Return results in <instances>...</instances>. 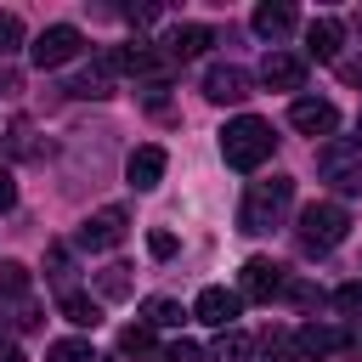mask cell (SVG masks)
<instances>
[{
    "mask_svg": "<svg viewBox=\"0 0 362 362\" xmlns=\"http://www.w3.org/2000/svg\"><path fill=\"white\" fill-rule=\"evenodd\" d=\"M147 255L153 260H170L175 255V232H147Z\"/></svg>",
    "mask_w": 362,
    "mask_h": 362,
    "instance_id": "28",
    "label": "cell"
},
{
    "mask_svg": "<svg viewBox=\"0 0 362 362\" xmlns=\"http://www.w3.org/2000/svg\"><path fill=\"white\" fill-rule=\"evenodd\" d=\"M62 317H68L74 328H96V322H102V305H96L90 294H79V288H68V294H62Z\"/></svg>",
    "mask_w": 362,
    "mask_h": 362,
    "instance_id": "18",
    "label": "cell"
},
{
    "mask_svg": "<svg viewBox=\"0 0 362 362\" xmlns=\"http://www.w3.org/2000/svg\"><path fill=\"white\" fill-rule=\"evenodd\" d=\"M249 23H255V34H260V40H283V34H294V23H300V17H294V6H283V0L272 6V0H266V6H255V17H249Z\"/></svg>",
    "mask_w": 362,
    "mask_h": 362,
    "instance_id": "16",
    "label": "cell"
},
{
    "mask_svg": "<svg viewBox=\"0 0 362 362\" xmlns=\"http://www.w3.org/2000/svg\"><path fill=\"white\" fill-rule=\"evenodd\" d=\"M334 345H339V334H334V328H322V322H305V328H294V334H288V345H283V362H322Z\"/></svg>",
    "mask_w": 362,
    "mask_h": 362,
    "instance_id": "10",
    "label": "cell"
},
{
    "mask_svg": "<svg viewBox=\"0 0 362 362\" xmlns=\"http://www.w3.org/2000/svg\"><path fill=\"white\" fill-rule=\"evenodd\" d=\"M158 362H204V351H198L192 339H175V345H164V351H158Z\"/></svg>",
    "mask_w": 362,
    "mask_h": 362,
    "instance_id": "27",
    "label": "cell"
},
{
    "mask_svg": "<svg viewBox=\"0 0 362 362\" xmlns=\"http://www.w3.org/2000/svg\"><path fill=\"white\" fill-rule=\"evenodd\" d=\"M334 305H339L345 317H362V283H345V288H334Z\"/></svg>",
    "mask_w": 362,
    "mask_h": 362,
    "instance_id": "26",
    "label": "cell"
},
{
    "mask_svg": "<svg viewBox=\"0 0 362 362\" xmlns=\"http://www.w3.org/2000/svg\"><path fill=\"white\" fill-rule=\"evenodd\" d=\"M164 164H170V158H164V147H153V141H147V147H136V153H130L124 175H130V187H136V192H153V187L164 181Z\"/></svg>",
    "mask_w": 362,
    "mask_h": 362,
    "instance_id": "14",
    "label": "cell"
},
{
    "mask_svg": "<svg viewBox=\"0 0 362 362\" xmlns=\"http://www.w3.org/2000/svg\"><path fill=\"white\" fill-rule=\"evenodd\" d=\"M215 45V34L204 28V23H175L170 34H164V57L170 62H192V57H204Z\"/></svg>",
    "mask_w": 362,
    "mask_h": 362,
    "instance_id": "12",
    "label": "cell"
},
{
    "mask_svg": "<svg viewBox=\"0 0 362 362\" xmlns=\"http://www.w3.org/2000/svg\"><path fill=\"white\" fill-rule=\"evenodd\" d=\"M260 85H266V90H300V85H305V57H294V51H266V57H260Z\"/></svg>",
    "mask_w": 362,
    "mask_h": 362,
    "instance_id": "11",
    "label": "cell"
},
{
    "mask_svg": "<svg viewBox=\"0 0 362 362\" xmlns=\"http://www.w3.org/2000/svg\"><path fill=\"white\" fill-rule=\"evenodd\" d=\"M272 124L266 119H255V113H238L226 130H221V158L232 164V170H260L266 158H272Z\"/></svg>",
    "mask_w": 362,
    "mask_h": 362,
    "instance_id": "2",
    "label": "cell"
},
{
    "mask_svg": "<svg viewBox=\"0 0 362 362\" xmlns=\"http://www.w3.org/2000/svg\"><path fill=\"white\" fill-rule=\"evenodd\" d=\"M17 204V175H11V164H0V215Z\"/></svg>",
    "mask_w": 362,
    "mask_h": 362,
    "instance_id": "30",
    "label": "cell"
},
{
    "mask_svg": "<svg viewBox=\"0 0 362 362\" xmlns=\"http://www.w3.org/2000/svg\"><path fill=\"white\" fill-rule=\"evenodd\" d=\"M204 96L209 102H243L249 96V74L238 62H215V68H204Z\"/></svg>",
    "mask_w": 362,
    "mask_h": 362,
    "instance_id": "13",
    "label": "cell"
},
{
    "mask_svg": "<svg viewBox=\"0 0 362 362\" xmlns=\"http://www.w3.org/2000/svg\"><path fill=\"white\" fill-rule=\"evenodd\" d=\"M124 226H130L124 209H96V215L79 221L74 238H79V249H119V243H124Z\"/></svg>",
    "mask_w": 362,
    "mask_h": 362,
    "instance_id": "8",
    "label": "cell"
},
{
    "mask_svg": "<svg viewBox=\"0 0 362 362\" xmlns=\"http://www.w3.org/2000/svg\"><path fill=\"white\" fill-rule=\"evenodd\" d=\"M345 232H351V215H345L339 204H305V209H300V243H305L311 255L339 249Z\"/></svg>",
    "mask_w": 362,
    "mask_h": 362,
    "instance_id": "4",
    "label": "cell"
},
{
    "mask_svg": "<svg viewBox=\"0 0 362 362\" xmlns=\"http://www.w3.org/2000/svg\"><path fill=\"white\" fill-rule=\"evenodd\" d=\"M96 294H102V300H124V294H130V266H107V272H96Z\"/></svg>",
    "mask_w": 362,
    "mask_h": 362,
    "instance_id": "22",
    "label": "cell"
},
{
    "mask_svg": "<svg viewBox=\"0 0 362 362\" xmlns=\"http://www.w3.org/2000/svg\"><path fill=\"white\" fill-rule=\"evenodd\" d=\"M68 96H113V74L96 62V68H85V74H74L68 79Z\"/></svg>",
    "mask_w": 362,
    "mask_h": 362,
    "instance_id": "20",
    "label": "cell"
},
{
    "mask_svg": "<svg viewBox=\"0 0 362 362\" xmlns=\"http://www.w3.org/2000/svg\"><path fill=\"white\" fill-rule=\"evenodd\" d=\"M0 362H28V356H23V351H17L11 339H0Z\"/></svg>",
    "mask_w": 362,
    "mask_h": 362,
    "instance_id": "33",
    "label": "cell"
},
{
    "mask_svg": "<svg viewBox=\"0 0 362 362\" xmlns=\"http://www.w3.org/2000/svg\"><path fill=\"white\" fill-rule=\"evenodd\" d=\"M6 147H11V153H34V130H28V124H11V130H6Z\"/></svg>",
    "mask_w": 362,
    "mask_h": 362,
    "instance_id": "29",
    "label": "cell"
},
{
    "mask_svg": "<svg viewBox=\"0 0 362 362\" xmlns=\"http://www.w3.org/2000/svg\"><path fill=\"white\" fill-rule=\"evenodd\" d=\"M153 351H158V339H153L147 322H130V328L119 334V356H153Z\"/></svg>",
    "mask_w": 362,
    "mask_h": 362,
    "instance_id": "21",
    "label": "cell"
},
{
    "mask_svg": "<svg viewBox=\"0 0 362 362\" xmlns=\"http://www.w3.org/2000/svg\"><path fill=\"white\" fill-rule=\"evenodd\" d=\"M288 204H294V181H288V175L255 181V187L243 192V204H238V232H249V238L272 232V226L283 221V209H288Z\"/></svg>",
    "mask_w": 362,
    "mask_h": 362,
    "instance_id": "1",
    "label": "cell"
},
{
    "mask_svg": "<svg viewBox=\"0 0 362 362\" xmlns=\"http://www.w3.org/2000/svg\"><path fill=\"white\" fill-rule=\"evenodd\" d=\"M209 362H255V334H243V328H221Z\"/></svg>",
    "mask_w": 362,
    "mask_h": 362,
    "instance_id": "17",
    "label": "cell"
},
{
    "mask_svg": "<svg viewBox=\"0 0 362 362\" xmlns=\"http://www.w3.org/2000/svg\"><path fill=\"white\" fill-rule=\"evenodd\" d=\"M238 311H243L238 288H221V283H209V288L192 300V317L209 322V328H238Z\"/></svg>",
    "mask_w": 362,
    "mask_h": 362,
    "instance_id": "9",
    "label": "cell"
},
{
    "mask_svg": "<svg viewBox=\"0 0 362 362\" xmlns=\"http://www.w3.org/2000/svg\"><path fill=\"white\" fill-rule=\"evenodd\" d=\"M45 260H51V277H68V249H62V243H51Z\"/></svg>",
    "mask_w": 362,
    "mask_h": 362,
    "instance_id": "31",
    "label": "cell"
},
{
    "mask_svg": "<svg viewBox=\"0 0 362 362\" xmlns=\"http://www.w3.org/2000/svg\"><path fill=\"white\" fill-rule=\"evenodd\" d=\"M181 317H187V311H181L170 294H153V300H141V322H147V328H181Z\"/></svg>",
    "mask_w": 362,
    "mask_h": 362,
    "instance_id": "19",
    "label": "cell"
},
{
    "mask_svg": "<svg viewBox=\"0 0 362 362\" xmlns=\"http://www.w3.org/2000/svg\"><path fill=\"white\" fill-rule=\"evenodd\" d=\"M79 45H85V34H79L74 23H51V28H40V34H34L28 57H34V68H62V62H74V57H79Z\"/></svg>",
    "mask_w": 362,
    "mask_h": 362,
    "instance_id": "5",
    "label": "cell"
},
{
    "mask_svg": "<svg viewBox=\"0 0 362 362\" xmlns=\"http://www.w3.org/2000/svg\"><path fill=\"white\" fill-rule=\"evenodd\" d=\"M288 124H294L300 136H334V130H339V107H334L328 96H294V102H288Z\"/></svg>",
    "mask_w": 362,
    "mask_h": 362,
    "instance_id": "6",
    "label": "cell"
},
{
    "mask_svg": "<svg viewBox=\"0 0 362 362\" xmlns=\"http://www.w3.org/2000/svg\"><path fill=\"white\" fill-rule=\"evenodd\" d=\"M317 170L334 192H362V136H334L317 153Z\"/></svg>",
    "mask_w": 362,
    "mask_h": 362,
    "instance_id": "3",
    "label": "cell"
},
{
    "mask_svg": "<svg viewBox=\"0 0 362 362\" xmlns=\"http://www.w3.org/2000/svg\"><path fill=\"white\" fill-rule=\"evenodd\" d=\"M339 345H345V351H351V356H362V322H356V328H351V334H345V339H339Z\"/></svg>",
    "mask_w": 362,
    "mask_h": 362,
    "instance_id": "32",
    "label": "cell"
},
{
    "mask_svg": "<svg viewBox=\"0 0 362 362\" xmlns=\"http://www.w3.org/2000/svg\"><path fill=\"white\" fill-rule=\"evenodd\" d=\"M45 362H102V356L90 351V339H57L45 351Z\"/></svg>",
    "mask_w": 362,
    "mask_h": 362,
    "instance_id": "23",
    "label": "cell"
},
{
    "mask_svg": "<svg viewBox=\"0 0 362 362\" xmlns=\"http://www.w3.org/2000/svg\"><path fill=\"white\" fill-rule=\"evenodd\" d=\"M23 45V17L17 11H0V57H11Z\"/></svg>",
    "mask_w": 362,
    "mask_h": 362,
    "instance_id": "25",
    "label": "cell"
},
{
    "mask_svg": "<svg viewBox=\"0 0 362 362\" xmlns=\"http://www.w3.org/2000/svg\"><path fill=\"white\" fill-rule=\"evenodd\" d=\"M0 294H11V300H28V272H23L17 260H0Z\"/></svg>",
    "mask_w": 362,
    "mask_h": 362,
    "instance_id": "24",
    "label": "cell"
},
{
    "mask_svg": "<svg viewBox=\"0 0 362 362\" xmlns=\"http://www.w3.org/2000/svg\"><path fill=\"white\" fill-rule=\"evenodd\" d=\"M339 45H345V23H339V17H317V23L305 28V57L334 62V57H339Z\"/></svg>",
    "mask_w": 362,
    "mask_h": 362,
    "instance_id": "15",
    "label": "cell"
},
{
    "mask_svg": "<svg viewBox=\"0 0 362 362\" xmlns=\"http://www.w3.org/2000/svg\"><path fill=\"white\" fill-rule=\"evenodd\" d=\"M283 288H288V277H283L277 260H266V255L243 260V272H238V300H272V294H283Z\"/></svg>",
    "mask_w": 362,
    "mask_h": 362,
    "instance_id": "7",
    "label": "cell"
}]
</instances>
